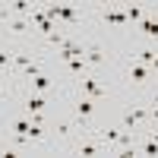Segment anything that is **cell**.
Listing matches in <instances>:
<instances>
[{
    "label": "cell",
    "mask_w": 158,
    "mask_h": 158,
    "mask_svg": "<svg viewBox=\"0 0 158 158\" xmlns=\"http://www.w3.org/2000/svg\"><path fill=\"white\" fill-rule=\"evenodd\" d=\"M101 16H104V22H111V25H123V22H130V19H127V10H104Z\"/></svg>",
    "instance_id": "277c9868"
},
{
    "label": "cell",
    "mask_w": 158,
    "mask_h": 158,
    "mask_svg": "<svg viewBox=\"0 0 158 158\" xmlns=\"http://www.w3.org/2000/svg\"><path fill=\"white\" fill-rule=\"evenodd\" d=\"M152 60H155V51H149V48L139 51V63H152Z\"/></svg>",
    "instance_id": "2e32d148"
},
{
    "label": "cell",
    "mask_w": 158,
    "mask_h": 158,
    "mask_svg": "<svg viewBox=\"0 0 158 158\" xmlns=\"http://www.w3.org/2000/svg\"><path fill=\"white\" fill-rule=\"evenodd\" d=\"M117 136H120V130H104V142H117Z\"/></svg>",
    "instance_id": "e0dca14e"
},
{
    "label": "cell",
    "mask_w": 158,
    "mask_h": 158,
    "mask_svg": "<svg viewBox=\"0 0 158 158\" xmlns=\"http://www.w3.org/2000/svg\"><path fill=\"white\" fill-rule=\"evenodd\" d=\"M29 130H32V120H13V133H22V136H29Z\"/></svg>",
    "instance_id": "8fae6325"
},
{
    "label": "cell",
    "mask_w": 158,
    "mask_h": 158,
    "mask_svg": "<svg viewBox=\"0 0 158 158\" xmlns=\"http://www.w3.org/2000/svg\"><path fill=\"white\" fill-rule=\"evenodd\" d=\"M130 79H133V82H146L149 79V67L146 63H133V67H130Z\"/></svg>",
    "instance_id": "5b68a950"
},
{
    "label": "cell",
    "mask_w": 158,
    "mask_h": 158,
    "mask_svg": "<svg viewBox=\"0 0 158 158\" xmlns=\"http://www.w3.org/2000/svg\"><path fill=\"white\" fill-rule=\"evenodd\" d=\"M82 89H85V95H89V98H101L104 92H108L101 82H95V79H89V76H82Z\"/></svg>",
    "instance_id": "7a4b0ae2"
},
{
    "label": "cell",
    "mask_w": 158,
    "mask_h": 158,
    "mask_svg": "<svg viewBox=\"0 0 158 158\" xmlns=\"http://www.w3.org/2000/svg\"><path fill=\"white\" fill-rule=\"evenodd\" d=\"M108 146H95V142H85V146H79V155H104Z\"/></svg>",
    "instance_id": "ba28073f"
},
{
    "label": "cell",
    "mask_w": 158,
    "mask_h": 158,
    "mask_svg": "<svg viewBox=\"0 0 158 158\" xmlns=\"http://www.w3.org/2000/svg\"><path fill=\"white\" fill-rule=\"evenodd\" d=\"M152 139H155V142H158V130H155V133H152Z\"/></svg>",
    "instance_id": "ffe728a7"
},
{
    "label": "cell",
    "mask_w": 158,
    "mask_h": 158,
    "mask_svg": "<svg viewBox=\"0 0 158 158\" xmlns=\"http://www.w3.org/2000/svg\"><path fill=\"white\" fill-rule=\"evenodd\" d=\"M142 152H146V155H158V142L155 139H146V142H142Z\"/></svg>",
    "instance_id": "4fadbf2b"
},
{
    "label": "cell",
    "mask_w": 158,
    "mask_h": 158,
    "mask_svg": "<svg viewBox=\"0 0 158 158\" xmlns=\"http://www.w3.org/2000/svg\"><path fill=\"white\" fill-rule=\"evenodd\" d=\"M152 120L158 123V104H155V108H152Z\"/></svg>",
    "instance_id": "ac0fdd59"
},
{
    "label": "cell",
    "mask_w": 158,
    "mask_h": 158,
    "mask_svg": "<svg viewBox=\"0 0 158 158\" xmlns=\"http://www.w3.org/2000/svg\"><path fill=\"white\" fill-rule=\"evenodd\" d=\"M152 70H155V73H158V54H155V60H152Z\"/></svg>",
    "instance_id": "d6986e66"
},
{
    "label": "cell",
    "mask_w": 158,
    "mask_h": 158,
    "mask_svg": "<svg viewBox=\"0 0 158 158\" xmlns=\"http://www.w3.org/2000/svg\"><path fill=\"white\" fill-rule=\"evenodd\" d=\"M142 120H146V111H142V108H130L123 114V130H136Z\"/></svg>",
    "instance_id": "6da1fadb"
},
{
    "label": "cell",
    "mask_w": 158,
    "mask_h": 158,
    "mask_svg": "<svg viewBox=\"0 0 158 158\" xmlns=\"http://www.w3.org/2000/svg\"><path fill=\"white\" fill-rule=\"evenodd\" d=\"M127 19H142V6H127Z\"/></svg>",
    "instance_id": "9a60e30c"
},
{
    "label": "cell",
    "mask_w": 158,
    "mask_h": 158,
    "mask_svg": "<svg viewBox=\"0 0 158 158\" xmlns=\"http://www.w3.org/2000/svg\"><path fill=\"white\" fill-rule=\"evenodd\" d=\"M32 85H35L38 92H44V89H51V76H44V73H38V76H32Z\"/></svg>",
    "instance_id": "30bf717a"
},
{
    "label": "cell",
    "mask_w": 158,
    "mask_h": 158,
    "mask_svg": "<svg viewBox=\"0 0 158 158\" xmlns=\"http://www.w3.org/2000/svg\"><path fill=\"white\" fill-rule=\"evenodd\" d=\"M92 111H95V101H92V98H79V101H76V114H79V120H89Z\"/></svg>",
    "instance_id": "3957f363"
},
{
    "label": "cell",
    "mask_w": 158,
    "mask_h": 158,
    "mask_svg": "<svg viewBox=\"0 0 158 158\" xmlns=\"http://www.w3.org/2000/svg\"><path fill=\"white\" fill-rule=\"evenodd\" d=\"M101 60H104V51L98 44H89L85 48V63H101Z\"/></svg>",
    "instance_id": "52a82bcc"
},
{
    "label": "cell",
    "mask_w": 158,
    "mask_h": 158,
    "mask_svg": "<svg viewBox=\"0 0 158 158\" xmlns=\"http://www.w3.org/2000/svg\"><path fill=\"white\" fill-rule=\"evenodd\" d=\"M44 104H48V101H44L41 95H29V101H25V111H29V114H41Z\"/></svg>",
    "instance_id": "8992f818"
},
{
    "label": "cell",
    "mask_w": 158,
    "mask_h": 158,
    "mask_svg": "<svg viewBox=\"0 0 158 158\" xmlns=\"http://www.w3.org/2000/svg\"><path fill=\"white\" fill-rule=\"evenodd\" d=\"M67 67H70L73 73H82V70H85V57H73V60L67 63Z\"/></svg>",
    "instance_id": "7c38bea8"
},
{
    "label": "cell",
    "mask_w": 158,
    "mask_h": 158,
    "mask_svg": "<svg viewBox=\"0 0 158 158\" xmlns=\"http://www.w3.org/2000/svg\"><path fill=\"white\" fill-rule=\"evenodd\" d=\"M10 67H13V54L0 51V70H10Z\"/></svg>",
    "instance_id": "5bb4252c"
},
{
    "label": "cell",
    "mask_w": 158,
    "mask_h": 158,
    "mask_svg": "<svg viewBox=\"0 0 158 158\" xmlns=\"http://www.w3.org/2000/svg\"><path fill=\"white\" fill-rule=\"evenodd\" d=\"M142 35L146 38H158V22L155 19H142Z\"/></svg>",
    "instance_id": "9c48e42d"
}]
</instances>
